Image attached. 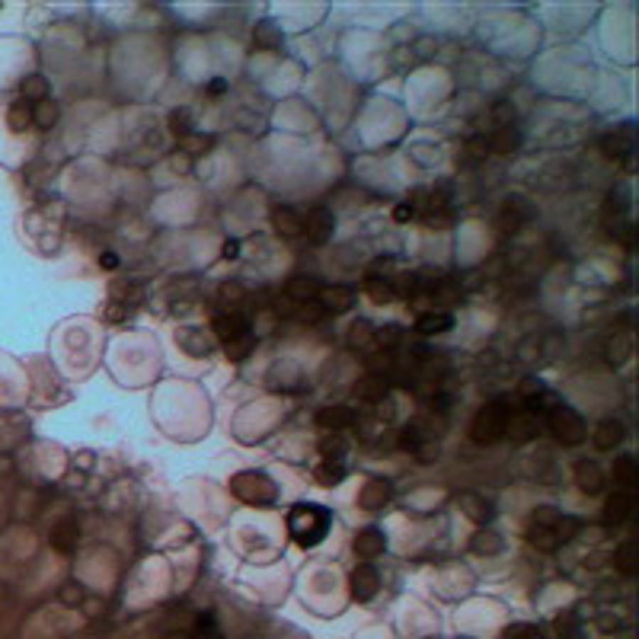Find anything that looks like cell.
<instances>
[{"mask_svg":"<svg viewBox=\"0 0 639 639\" xmlns=\"http://www.w3.org/2000/svg\"><path fill=\"white\" fill-rule=\"evenodd\" d=\"M224 259H236V256H240V240H234V236H230V240H224Z\"/></svg>","mask_w":639,"mask_h":639,"instance_id":"cell-55","label":"cell"},{"mask_svg":"<svg viewBox=\"0 0 639 639\" xmlns=\"http://www.w3.org/2000/svg\"><path fill=\"white\" fill-rule=\"evenodd\" d=\"M537 390H543V383L537 381V377H524V381H521V387H518V393H521L524 400H528V396H534Z\"/></svg>","mask_w":639,"mask_h":639,"instance_id":"cell-52","label":"cell"},{"mask_svg":"<svg viewBox=\"0 0 639 639\" xmlns=\"http://www.w3.org/2000/svg\"><path fill=\"white\" fill-rule=\"evenodd\" d=\"M505 435H508L511 441H518V444H528V441H537V435H540V422H537V415H530V413L508 415Z\"/></svg>","mask_w":639,"mask_h":639,"instance_id":"cell-9","label":"cell"},{"mask_svg":"<svg viewBox=\"0 0 639 639\" xmlns=\"http://www.w3.org/2000/svg\"><path fill=\"white\" fill-rule=\"evenodd\" d=\"M550 530H553L556 543H566V540H572V537L581 530V521H579V518H572V515H559V521H556Z\"/></svg>","mask_w":639,"mask_h":639,"instance_id":"cell-37","label":"cell"},{"mask_svg":"<svg viewBox=\"0 0 639 639\" xmlns=\"http://www.w3.org/2000/svg\"><path fill=\"white\" fill-rule=\"evenodd\" d=\"M457 505H460V511H464L470 521H476V524H489V518H492V505L486 502L483 496H476V492H460L457 496Z\"/></svg>","mask_w":639,"mask_h":639,"instance_id":"cell-15","label":"cell"},{"mask_svg":"<svg viewBox=\"0 0 639 639\" xmlns=\"http://www.w3.org/2000/svg\"><path fill=\"white\" fill-rule=\"evenodd\" d=\"M492 115H496V121L498 125H511V119H515V106H511V102H496V106H492Z\"/></svg>","mask_w":639,"mask_h":639,"instance_id":"cell-48","label":"cell"},{"mask_svg":"<svg viewBox=\"0 0 639 639\" xmlns=\"http://www.w3.org/2000/svg\"><path fill=\"white\" fill-rule=\"evenodd\" d=\"M99 266L102 268H119V256H115V253H102L99 256Z\"/></svg>","mask_w":639,"mask_h":639,"instance_id":"cell-56","label":"cell"},{"mask_svg":"<svg viewBox=\"0 0 639 639\" xmlns=\"http://www.w3.org/2000/svg\"><path fill=\"white\" fill-rule=\"evenodd\" d=\"M393 285V294H400V297H406V300H413L415 294L422 291V275L419 272H403L396 281H390Z\"/></svg>","mask_w":639,"mask_h":639,"instance_id":"cell-34","label":"cell"},{"mask_svg":"<svg viewBox=\"0 0 639 639\" xmlns=\"http://www.w3.org/2000/svg\"><path fill=\"white\" fill-rule=\"evenodd\" d=\"M58 119H61V106H58L55 99H42V102H36L32 106V125H38V128H55L58 125Z\"/></svg>","mask_w":639,"mask_h":639,"instance_id":"cell-24","label":"cell"},{"mask_svg":"<svg viewBox=\"0 0 639 639\" xmlns=\"http://www.w3.org/2000/svg\"><path fill=\"white\" fill-rule=\"evenodd\" d=\"M332 227H336V221H332L329 211H313L304 221V234L310 243H326L332 236Z\"/></svg>","mask_w":639,"mask_h":639,"instance_id":"cell-17","label":"cell"},{"mask_svg":"<svg viewBox=\"0 0 639 639\" xmlns=\"http://www.w3.org/2000/svg\"><path fill=\"white\" fill-rule=\"evenodd\" d=\"M415 457H419L422 464H432V460L438 457V444H432V441H422V444L415 447Z\"/></svg>","mask_w":639,"mask_h":639,"instance_id":"cell-49","label":"cell"},{"mask_svg":"<svg viewBox=\"0 0 639 639\" xmlns=\"http://www.w3.org/2000/svg\"><path fill=\"white\" fill-rule=\"evenodd\" d=\"M272 227H275V234H281V236H304V217L294 208H275Z\"/></svg>","mask_w":639,"mask_h":639,"instance_id":"cell-18","label":"cell"},{"mask_svg":"<svg viewBox=\"0 0 639 639\" xmlns=\"http://www.w3.org/2000/svg\"><path fill=\"white\" fill-rule=\"evenodd\" d=\"M221 291H224V294H221V300H227V304H234V307L243 300V288H240V285H224Z\"/></svg>","mask_w":639,"mask_h":639,"instance_id":"cell-51","label":"cell"},{"mask_svg":"<svg viewBox=\"0 0 639 639\" xmlns=\"http://www.w3.org/2000/svg\"><path fill=\"white\" fill-rule=\"evenodd\" d=\"M400 332H403L400 326H387V329L374 332V336L381 339V345H383V349H393V342H396V339H400Z\"/></svg>","mask_w":639,"mask_h":639,"instance_id":"cell-50","label":"cell"},{"mask_svg":"<svg viewBox=\"0 0 639 639\" xmlns=\"http://www.w3.org/2000/svg\"><path fill=\"white\" fill-rule=\"evenodd\" d=\"M630 351H633L630 336H613L611 342H607V349H604V361L611 364V368H620V364L630 358Z\"/></svg>","mask_w":639,"mask_h":639,"instance_id":"cell-28","label":"cell"},{"mask_svg":"<svg viewBox=\"0 0 639 639\" xmlns=\"http://www.w3.org/2000/svg\"><path fill=\"white\" fill-rule=\"evenodd\" d=\"M547 422H550V432H553V438L562 441V444H581V441H585V435H588L585 419H581V415L575 413L572 406H566V403H559L556 409H550Z\"/></svg>","mask_w":639,"mask_h":639,"instance_id":"cell-4","label":"cell"},{"mask_svg":"<svg viewBox=\"0 0 639 639\" xmlns=\"http://www.w3.org/2000/svg\"><path fill=\"white\" fill-rule=\"evenodd\" d=\"M419 444H422V428L419 425H406V428H403V432H400V447H403V451L415 454V447H419Z\"/></svg>","mask_w":639,"mask_h":639,"instance_id":"cell-44","label":"cell"},{"mask_svg":"<svg viewBox=\"0 0 639 639\" xmlns=\"http://www.w3.org/2000/svg\"><path fill=\"white\" fill-rule=\"evenodd\" d=\"M329 524H332V515L323 505L300 502L288 511V528H291V537L300 547H317V543L329 534Z\"/></svg>","mask_w":639,"mask_h":639,"instance_id":"cell-1","label":"cell"},{"mask_svg":"<svg viewBox=\"0 0 639 639\" xmlns=\"http://www.w3.org/2000/svg\"><path fill=\"white\" fill-rule=\"evenodd\" d=\"M173 163H176L179 173H189V157H185V153H182V157H173Z\"/></svg>","mask_w":639,"mask_h":639,"instance_id":"cell-59","label":"cell"},{"mask_svg":"<svg viewBox=\"0 0 639 639\" xmlns=\"http://www.w3.org/2000/svg\"><path fill=\"white\" fill-rule=\"evenodd\" d=\"M19 89H23V102H42V99H48V80H45L42 74L23 77Z\"/></svg>","mask_w":639,"mask_h":639,"instance_id":"cell-27","label":"cell"},{"mask_svg":"<svg viewBox=\"0 0 639 639\" xmlns=\"http://www.w3.org/2000/svg\"><path fill=\"white\" fill-rule=\"evenodd\" d=\"M454 329V313L447 310H432V313H422L415 320V332L419 336H438V332H447Z\"/></svg>","mask_w":639,"mask_h":639,"instance_id":"cell-16","label":"cell"},{"mask_svg":"<svg viewBox=\"0 0 639 639\" xmlns=\"http://www.w3.org/2000/svg\"><path fill=\"white\" fill-rule=\"evenodd\" d=\"M613 566H617V572H623V575H633L639 569V550H636V543H620L617 547V553H613Z\"/></svg>","mask_w":639,"mask_h":639,"instance_id":"cell-26","label":"cell"},{"mask_svg":"<svg viewBox=\"0 0 639 639\" xmlns=\"http://www.w3.org/2000/svg\"><path fill=\"white\" fill-rule=\"evenodd\" d=\"M575 483H579L581 492L594 496V492L604 489V470H601L594 460H579V464H575Z\"/></svg>","mask_w":639,"mask_h":639,"instance_id":"cell-13","label":"cell"},{"mask_svg":"<svg viewBox=\"0 0 639 639\" xmlns=\"http://www.w3.org/2000/svg\"><path fill=\"white\" fill-rule=\"evenodd\" d=\"M630 511H633V496H630V492H613V496L607 498V505H604V524L620 528V524L630 518Z\"/></svg>","mask_w":639,"mask_h":639,"instance_id":"cell-19","label":"cell"},{"mask_svg":"<svg viewBox=\"0 0 639 639\" xmlns=\"http://www.w3.org/2000/svg\"><path fill=\"white\" fill-rule=\"evenodd\" d=\"M345 451H349V441L342 435H323V441H320V454L326 460H342Z\"/></svg>","mask_w":639,"mask_h":639,"instance_id":"cell-36","label":"cell"},{"mask_svg":"<svg viewBox=\"0 0 639 639\" xmlns=\"http://www.w3.org/2000/svg\"><path fill=\"white\" fill-rule=\"evenodd\" d=\"M230 489L246 505H272L275 496H278V486L266 473H240V476L230 479Z\"/></svg>","mask_w":639,"mask_h":639,"instance_id":"cell-3","label":"cell"},{"mask_svg":"<svg viewBox=\"0 0 639 639\" xmlns=\"http://www.w3.org/2000/svg\"><path fill=\"white\" fill-rule=\"evenodd\" d=\"M505 639H547V636H543V630L534 623H511L508 630H505Z\"/></svg>","mask_w":639,"mask_h":639,"instance_id":"cell-42","label":"cell"},{"mask_svg":"<svg viewBox=\"0 0 639 639\" xmlns=\"http://www.w3.org/2000/svg\"><path fill=\"white\" fill-rule=\"evenodd\" d=\"M470 550H473V553H479V556H496L498 550H502V537H498L496 530H489V528H479L476 534L470 537Z\"/></svg>","mask_w":639,"mask_h":639,"instance_id":"cell-23","label":"cell"},{"mask_svg":"<svg viewBox=\"0 0 639 639\" xmlns=\"http://www.w3.org/2000/svg\"><path fill=\"white\" fill-rule=\"evenodd\" d=\"M224 89H227V83H224L221 77H217V80H211V83H208V93H211V96H221Z\"/></svg>","mask_w":639,"mask_h":639,"instance_id":"cell-57","label":"cell"},{"mask_svg":"<svg viewBox=\"0 0 639 639\" xmlns=\"http://www.w3.org/2000/svg\"><path fill=\"white\" fill-rule=\"evenodd\" d=\"M249 345H253V339L243 336V339H234V342H227V358H234V361H240V358L249 355Z\"/></svg>","mask_w":639,"mask_h":639,"instance_id":"cell-47","label":"cell"},{"mask_svg":"<svg viewBox=\"0 0 639 639\" xmlns=\"http://www.w3.org/2000/svg\"><path fill=\"white\" fill-rule=\"evenodd\" d=\"M518 144H521V131H518V128H511V125H505V128H498V131L489 138L486 151L511 153V151H518Z\"/></svg>","mask_w":639,"mask_h":639,"instance_id":"cell-22","label":"cell"},{"mask_svg":"<svg viewBox=\"0 0 639 639\" xmlns=\"http://www.w3.org/2000/svg\"><path fill=\"white\" fill-rule=\"evenodd\" d=\"M214 332H217V339H224V345H227V342H234V339L249 336V320L243 317V313H221V317L214 320Z\"/></svg>","mask_w":639,"mask_h":639,"instance_id":"cell-12","label":"cell"},{"mask_svg":"<svg viewBox=\"0 0 639 639\" xmlns=\"http://www.w3.org/2000/svg\"><path fill=\"white\" fill-rule=\"evenodd\" d=\"M383 550H387V537H383L381 528H361L355 534V553L361 556V559H374Z\"/></svg>","mask_w":639,"mask_h":639,"instance_id":"cell-11","label":"cell"},{"mask_svg":"<svg viewBox=\"0 0 639 639\" xmlns=\"http://www.w3.org/2000/svg\"><path fill=\"white\" fill-rule=\"evenodd\" d=\"M323 291V285H320L313 275H294L291 281L285 285V294L288 297H294V300H317V294Z\"/></svg>","mask_w":639,"mask_h":639,"instance_id":"cell-20","label":"cell"},{"mask_svg":"<svg viewBox=\"0 0 639 639\" xmlns=\"http://www.w3.org/2000/svg\"><path fill=\"white\" fill-rule=\"evenodd\" d=\"M179 345H182L189 355H195V358H204L211 351L208 339H204L198 329H182V332H179Z\"/></svg>","mask_w":639,"mask_h":639,"instance_id":"cell-32","label":"cell"},{"mask_svg":"<svg viewBox=\"0 0 639 639\" xmlns=\"http://www.w3.org/2000/svg\"><path fill=\"white\" fill-rule=\"evenodd\" d=\"M393 221H396V224H406V221H413V204H396V211H393Z\"/></svg>","mask_w":639,"mask_h":639,"instance_id":"cell-54","label":"cell"},{"mask_svg":"<svg viewBox=\"0 0 639 639\" xmlns=\"http://www.w3.org/2000/svg\"><path fill=\"white\" fill-rule=\"evenodd\" d=\"M6 125H10V131H26V128L32 125V106L29 102H13L10 109H6Z\"/></svg>","mask_w":639,"mask_h":639,"instance_id":"cell-30","label":"cell"},{"mask_svg":"<svg viewBox=\"0 0 639 639\" xmlns=\"http://www.w3.org/2000/svg\"><path fill=\"white\" fill-rule=\"evenodd\" d=\"M364 291H368V297L374 300V304H390V300H393V285L383 278H368Z\"/></svg>","mask_w":639,"mask_h":639,"instance_id":"cell-38","label":"cell"},{"mask_svg":"<svg viewBox=\"0 0 639 639\" xmlns=\"http://www.w3.org/2000/svg\"><path fill=\"white\" fill-rule=\"evenodd\" d=\"M211 147V138H198V134H189V138H182V153L185 157H192V153H202Z\"/></svg>","mask_w":639,"mask_h":639,"instance_id":"cell-45","label":"cell"},{"mask_svg":"<svg viewBox=\"0 0 639 639\" xmlns=\"http://www.w3.org/2000/svg\"><path fill=\"white\" fill-rule=\"evenodd\" d=\"M377 591H381V572H377L371 562H361V566L351 572V598L371 601Z\"/></svg>","mask_w":639,"mask_h":639,"instance_id":"cell-6","label":"cell"},{"mask_svg":"<svg viewBox=\"0 0 639 639\" xmlns=\"http://www.w3.org/2000/svg\"><path fill=\"white\" fill-rule=\"evenodd\" d=\"M607 204H611V208H617V211H623L626 204H630V195H626V189H617V195L607 198Z\"/></svg>","mask_w":639,"mask_h":639,"instance_id":"cell-53","label":"cell"},{"mask_svg":"<svg viewBox=\"0 0 639 639\" xmlns=\"http://www.w3.org/2000/svg\"><path fill=\"white\" fill-rule=\"evenodd\" d=\"M170 131L179 134V138H189L192 134V112L189 109H173L170 112Z\"/></svg>","mask_w":639,"mask_h":639,"instance_id":"cell-40","label":"cell"},{"mask_svg":"<svg viewBox=\"0 0 639 639\" xmlns=\"http://www.w3.org/2000/svg\"><path fill=\"white\" fill-rule=\"evenodd\" d=\"M626 438V428L620 419H601L598 428H594V447L598 451H613V447H620Z\"/></svg>","mask_w":639,"mask_h":639,"instance_id":"cell-10","label":"cell"},{"mask_svg":"<svg viewBox=\"0 0 639 639\" xmlns=\"http://www.w3.org/2000/svg\"><path fill=\"white\" fill-rule=\"evenodd\" d=\"M613 479L620 486H626V489L636 483V460H633V454H617L613 457Z\"/></svg>","mask_w":639,"mask_h":639,"instance_id":"cell-29","label":"cell"},{"mask_svg":"<svg viewBox=\"0 0 639 639\" xmlns=\"http://www.w3.org/2000/svg\"><path fill=\"white\" fill-rule=\"evenodd\" d=\"M351 393H355L358 403H368V406H374V403H381L383 396H387V381H383V377H377V374H368V377H361V381H355Z\"/></svg>","mask_w":639,"mask_h":639,"instance_id":"cell-14","label":"cell"},{"mask_svg":"<svg viewBox=\"0 0 639 639\" xmlns=\"http://www.w3.org/2000/svg\"><path fill=\"white\" fill-rule=\"evenodd\" d=\"M121 317H125V307H119V304L109 307V320H112V323H121Z\"/></svg>","mask_w":639,"mask_h":639,"instance_id":"cell-58","label":"cell"},{"mask_svg":"<svg viewBox=\"0 0 639 639\" xmlns=\"http://www.w3.org/2000/svg\"><path fill=\"white\" fill-rule=\"evenodd\" d=\"M601 147H604V153L611 160H620V157H626V153H630V141H623L620 134H607V138L601 141Z\"/></svg>","mask_w":639,"mask_h":639,"instance_id":"cell-41","label":"cell"},{"mask_svg":"<svg viewBox=\"0 0 639 639\" xmlns=\"http://www.w3.org/2000/svg\"><path fill=\"white\" fill-rule=\"evenodd\" d=\"M528 543H530L534 550H543V553H550V550L559 547L550 528H530V530H528Z\"/></svg>","mask_w":639,"mask_h":639,"instance_id":"cell-39","label":"cell"},{"mask_svg":"<svg viewBox=\"0 0 639 639\" xmlns=\"http://www.w3.org/2000/svg\"><path fill=\"white\" fill-rule=\"evenodd\" d=\"M256 45H259V48H278L281 45V29L275 19H262V23L256 26Z\"/></svg>","mask_w":639,"mask_h":639,"instance_id":"cell-33","label":"cell"},{"mask_svg":"<svg viewBox=\"0 0 639 639\" xmlns=\"http://www.w3.org/2000/svg\"><path fill=\"white\" fill-rule=\"evenodd\" d=\"M342 479H345V470H342L339 460H323V464L317 466V483L326 486V489H329V486H339Z\"/></svg>","mask_w":639,"mask_h":639,"instance_id":"cell-35","label":"cell"},{"mask_svg":"<svg viewBox=\"0 0 639 639\" xmlns=\"http://www.w3.org/2000/svg\"><path fill=\"white\" fill-rule=\"evenodd\" d=\"M374 323L371 320H355V323L349 326V332H345V339H349L351 349H368L371 342H374Z\"/></svg>","mask_w":639,"mask_h":639,"instance_id":"cell-25","label":"cell"},{"mask_svg":"<svg viewBox=\"0 0 639 639\" xmlns=\"http://www.w3.org/2000/svg\"><path fill=\"white\" fill-rule=\"evenodd\" d=\"M524 406H528V413L530 415H540V413H550V409H556L559 406V396L553 393V390H537L534 396H528V400H524Z\"/></svg>","mask_w":639,"mask_h":639,"instance_id":"cell-31","label":"cell"},{"mask_svg":"<svg viewBox=\"0 0 639 639\" xmlns=\"http://www.w3.org/2000/svg\"><path fill=\"white\" fill-rule=\"evenodd\" d=\"M393 498V486H390V479H368V483L361 486V492H358V508L364 511H381L383 505Z\"/></svg>","mask_w":639,"mask_h":639,"instance_id":"cell-5","label":"cell"},{"mask_svg":"<svg viewBox=\"0 0 639 639\" xmlns=\"http://www.w3.org/2000/svg\"><path fill=\"white\" fill-rule=\"evenodd\" d=\"M508 403L505 400H492L486 403L483 409H479L476 415H473V425H470V438L476 441V444H492V441H498L505 435V425H508Z\"/></svg>","mask_w":639,"mask_h":639,"instance_id":"cell-2","label":"cell"},{"mask_svg":"<svg viewBox=\"0 0 639 639\" xmlns=\"http://www.w3.org/2000/svg\"><path fill=\"white\" fill-rule=\"evenodd\" d=\"M317 300H320V310L326 313H349L355 307V291L345 285H332V288H323L317 294Z\"/></svg>","mask_w":639,"mask_h":639,"instance_id":"cell-7","label":"cell"},{"mask_svg":"<svg viewBox=\"0 0 639 639\" xmlns=\"http://www.w3.org/2000/svg\"><path fill=\"white\" fill-rule=\"evenodd\" d=\"M317 422H320V428H326V432H332V435H339L342 428H349V425H355L358 422V413L351 406H326V409H320L317 413Z\"/></svg>","mask_w":639,"mask_h":639,"instance_id":"cell-8","label":"cell"},{"mask_svg":"<svg viewBox=\"0 0 639 639\" xmlns=\"http://www.w3.org/2000/svg\"><path fill=\"white\" fill-rule=\"evenodd\" d=\"M61 601H64L67 607L83 604V585H77V581H67V585L61 588Z\"/></svg>","mask_w":639,"mask_h":639,"instance_id":"cell-46","label":"cell"},{"mask_svg":"<svg viewBox=\"0 0 639 639\" xmlns=\"http://www.w3.org/2000/svg\"><path fill=\"white\" fill-rule=\"evenodd\" d=\"M77 537H80V528L74 521H58L51 528V547L58 553H74L77 550Z\"/></svg>","mask_w":639,"mask_h":639,"instance_id":"cell-21","label":"cell"},{"mask_svg":"<svg viewBox=\"0 0 639 639\" xmlns=\"http://www.w3.org/2000/svg\"><path fill=\"white\" fill-rule=\"evenodd\" d=\"M556 521H559V508H553V505H540L534 511V528H553Z\"/></svg>","mask_w":639,"mask_h":639,"instance_id":"cell-43","label":"cell"}]
</instances>
